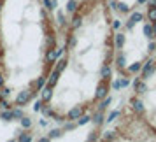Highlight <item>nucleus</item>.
Masks as SVG:
<instances>
[{
	"instance_id": "nucleus-4",
	"label": "nucleus",
	"mask_w": 156,
	"mask_h": 142,
	"mask_svg": "<svg viewBox=\"0 0 156 142\" xmlns=\"http://www.w3.org/2000/svg\"><path fill=\"white\" fill-rule=\"evenodd\" d=\"M156 58V35L146 7L118 20L114 35V72L121 81H132Z\"/></svg>"
},
{
	"instance_id": "nucleus-6",
	"label": "nucleus",
	"mask_w": 156,
	"mask_h": 142,
	"mask_svg": "<svg viewBox=\"0 0 156 142\" xmlns=\"http://www.w3.org/2000/svg\"><path fill=\"white\" fill-rule=\"evenodd\" d=\"M109 2H111L114 16L118 20H123V18L130 16L132 12L140 11L149 4V0H109Z\"/></svg>"
},
{
	"instance_id": "nucleus-7",
	"label": "nucleus",
	"mask_w": 156,
	"mask_h": 142,
	"mask_svg": "<svg viewBox=\"0 0 156 142\" xmlns=\"http://www.w3.org/2000/svg\"><path fill=\"white\" fill-rule=\"evenodd\" d=\"M146 11H147V16L151 20V25H153V30H154L156 35V0H149V4L146 5Z\"/></svg>"
},
{
	"instance_id": "nucleus-3",
	"label": "nucleus",
	"mask_w": 156,
	"mask_h": 142,
	"mask_svg": "<svg viewBox=\"0 0 156 142\" xmlns=\"http://www.w3.org/2000/svg\"><path fill=\"white\" fill-rule=\"evenodd\" d=\"M98 140L156 142V58L130 81L112 118L102 119Z\"/></svg>"
},
{
	"instance_id": "nucleus-1",
	"label": "nucleus",
	"mask_w": 156,
	"mask_h": 142,
	"mask_svg": "<svg viewBox=\"0 0 156 142\" xmlns=\"http://www.w3.org/2000/svg\"><path fill=\"white\" fill-rule=\"evenodd\" d=\"M118 18L109 0H76L65 23L62 51L37 98L39 116L56 128L98 116L114 84Z\"/></svg>"
},
{
	"instance_id": "nucleus-2",
	"label": "nucleus",
	"mask_w": 156,
	"mask_h": 142,
	"mask_svg": "<svg viewBox=\"0 0 156 142\" xmlns=\"http://www.w3.org/2000/svg\"><path fill=\"white\" fill-rule=\"evenodd\" d=\"M65 25L53 0H0V109L27 111L49 81Z\"/></svg>"
},
{
	"instance_id": "nucleus-5",
	"label": "nucleus",
	"mask_w": 156,
	"mask_h": 142,
	"mask_svg": "<svg viewBox=\"0 0 156 142\" xmlns=\"http://www.w3.org/2000/svg\"><path fill=\"white\" fill-rule=\"evenodd\" d=\"M37 125L25 111L0 109V140H25L34 139Z\"/></svg>"
}]
</instances>
